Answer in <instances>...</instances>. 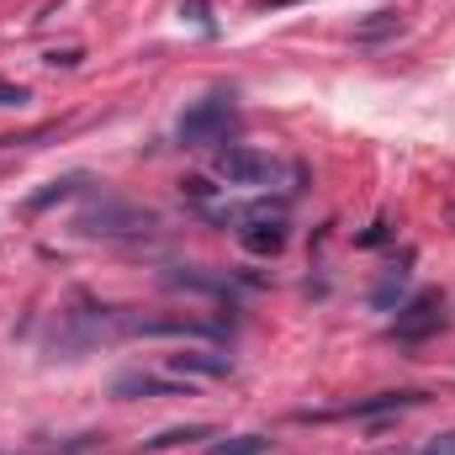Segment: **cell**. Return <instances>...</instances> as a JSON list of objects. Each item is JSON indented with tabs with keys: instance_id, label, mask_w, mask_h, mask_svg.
Returning a JSON list of instances; mask_svg holds the SVG:
<instances>
[{
	"instance_id": "6",
	"label": "cell",
	"mask_w": 455,
	"mask_h": 455,
	"mask_svg": "<svg viewBox=\"0 0 455 455\" xmlns=\"http://www.w3.org/2000/svg\"><path fill=\"white\" fill-rule=\"evenodd\" d=\"M238 243L249 254H281L286 249V223L281 218H254L249 228H238Z\"/></svg>"
},
{
	"instance_id": "16",
	"label": "cell",
	"mask_w": 455,
	"mask_h": 455,
	"mask_svg": "<svg viewBox=\"0 0 455 455\" xmlns=\"http://www.w3.org/2000/svg\"><path fill=\"white\" fill-rule=\"evenodd\" d=\"M21 101H27V91H21V85H5V80H0V107H21Z\"/></svg>"
},
{
	"instance_id": "4",
	"label": "cell",
	"mask_w": 455,
	"mask_h": 455,
	"mask_svg": "<svg viewBox=\"0 0 455 455\" xmlns=\"http://www.w3.org/2000/svg\"><path fill=\"white\" fill-rule=\"evenodd\" d=\"M440 329H445V297L440 291H419L392 318V339H403V344H419V339H429V334H440Z\"/></svg>"
},
{
	"instance_id": "3",
	"label": "cell",
	"mask_w": 455,
	"mask_h": 455,
	"mask_svg": "<svg viewBox=\"0 0 455 455\" xmlns=\"http://www.w3.org/2000/svg\"><path fill=\"white\" fill-rule=\"evenodd\" d=\"M218 175H223L228 186L259 191L265 180H275V159L259 154V148H249V143H228L223 154H218Z\"/></svg>"
},
{
	"instance_id": "7",
	"label": "cell",
	"mask_w": 455,
	"mask_h": 455,
	"mask_svg": "<svg viewBox=\"0 0 455 455\" xmlns=\"http://www.w3.org/2000/svg\"><path fill=\"white\" fill-rule=\"evenodd\" d=\"M419 403H424V392H376V397H355L344 413L376 419V413H403V408H419Z\"/></svg>"
},
{
	"instance_id": "15",
	"label": "cell",
	"mask_w": 455,
	"mask_h": 455,
	"mask_svg": "<svg viewBox=\"0 0 455 455\" xmlns=\"http://www.w3.org/2000/svg\"><path fill=\"white\" fill-rule=\"evenodd\" d=\"M424 455H455V435H435V440L424 445Z\"/></svg>"
},
{
	"instance_id": "8",
	"label": "cell",
	"mask_w": 455,
	"mask_h": 455,
	"mask_svg": "<svg viewBox=\"0 0 455 455\" xmlns=\"http://www.w3.org/2000/svg\"><path fill=\"white\" fill-rule=\"evenodd\" d=\"M116 397H138V392H180L175 381H154V376H143V371H127V376H116L112 387Z\"/></svg>"
},
{
	"instance_id": "14",
	"label": "cell",
	"mask_w": 455,
	"mask_h": 455,
	"mask_svg": "<svg viewBox=\"0 0 455 455\" xmlns=\"http://www.w3.org/2000/svg\"><path fill=\"white\" fill-rule=\"evenodd\" d=\"M387 238H392V223H371L355 243H365V249H371V243H387Z\"/></svg>"
},
{
	"instance_id": "13",
	"label": "cell",
	"mask_w": 455,
	"mask_h": 455,
	"mask_svg": "<svg viewBox=\"0 0 455 455\" xmlns=\"http://www.w3.org/2000/svg\"><path fill=\"white\" fill-rule=\"evenodd\" d=\"M403 281H408V270H397V275H392V281H381V286H376V297H371V302H376V307H381V313H387V307H392V297H403Z\"/></svg>"
},
{
	"instance_id": "18",
	"label": "cell",
	"mask_w": 455,
	"mask_h": 455,
	"mask_svg": "<svg viewBox=\"0 0 455 455\" xmlns=\"http://www.w3.org/2000/svg\"><path fill=\"white\" fill-rule=\"evenodd\" d=\"M75 451H80V445H75ZM75 451H59V455H75Z\"/></svg>"
},
{
	"instance_id": "12",
	"label": "cell",
	"mask_w": 455,
	"mask_h": 455,
	"mask_svg": "<svg viewBox=\"0 0 455 455\" xmlns=\"http://www.w3.org/2000/svg\"><path fill=\"white\" fill-rule=\"evenodd\" d=\"M397 27H403V21H397L392 11H376V21H365V27H360V43H371V37H387V32H397Z\"/></svg>"
},
{
	"instance_id": "17",
	"label": "cell",
	"mask_w": 455,
	"mask_h": 455,
	"mask_svg": "<svg viewBox=\"0 0 455 455\" xmlns=\"http://www.w3.org/2000/svg\"><path fill=\"white\" fill-rule=\"evenodd\" d=\"M186 191H191L196 202H207V196H212V186H207V180H186Z\"/></svg>"
},
{
	"instance_id": "9",
	"label": "cell",
	"mask_w": 455,
	"mask_h": 455,
	"mask_svg": "<svg viewBox=\"0 0 455 455\" xmlns=\"http://www.w3.org/2000/svg\"><path fill=\"white\" fill-rule=\"evenodd\" d=\"M80 186H85V175H64V180H53L48 191H37V196H32L27 207H32V212H43V207H53V202H64V196H75Z\"/></svg>"
},
{
	"instance_id": "1",
	"label": "cell",
	"mask_w": 455,
	"mask_h": 455,
	"mask_svg": "<svg viewBox=\"0 0 455 455\" xmlns=\"http://www.w3.org/2000/svg\"><path fill=\"white\" fill-rule=\"evenodd\" d=\"M228 127H233V96H207V101L186 107V116H180V143L186 148H212Z\"/></svg>"
},
{
	"instance_id": "5",
	"label": "cell",
	"mask_w": 455,
	"mask_h": 455,
	"mask_svg": "<svg viewBox=\"0 0 455 455\" xmlns=\"http://www.w3.org/2000/svg\"><path fill=\"white\" fill-rule=\"evenodd\" d=\"M175 376H202V381H218V376H233V355H223V349H180V355H170L164 360Z\"/></svg>"
},
{
	"instance_id": "11",
	"label": "cell",
	"mask_w": 455,
	"mask_h": 455,
	"mask_svg": "<svg viewBox=\"0 0 455 455\" xmlns=\"http://www.w3.org/2000/svg\"><path fill=\"white\" fill-rule=\"evenodd\" d=\"M212 455H265V440L259 435H238V440H223Z\"/></svg>"
},
{
	"instance_id": "2",
	"label": "cell",
	"mask_w": 455,
	"mask_h": 455,
	"mask_svg": "<svg viewBox=\"0 0 455 455\" xmlns=\"http://www.w3.org/2000/svg\"><path fill=\"white\" fill-rule=\"evenodd\" d=\"M154 223V212H138V207H122L112 196H101L96 207H85L80 212V233H101V238H127V233H148Z\"/></svg>"
},
{
	"instance_id": "10",
	"label": "cell",
	"mask_w": 455,
	"mask_h": 455,
	"mask_svg": "<svg viewBox=\"0 0 455 455\" xmlns=\"http://www.w3.org/2000/svg\"><path fill=\"white\" fill-rule=\"evenodd\" d=\"M180 440H207V424H191V429H170V435L148 440L143 451H170V445H180Z\"/></svg>"
}]
</instances>
